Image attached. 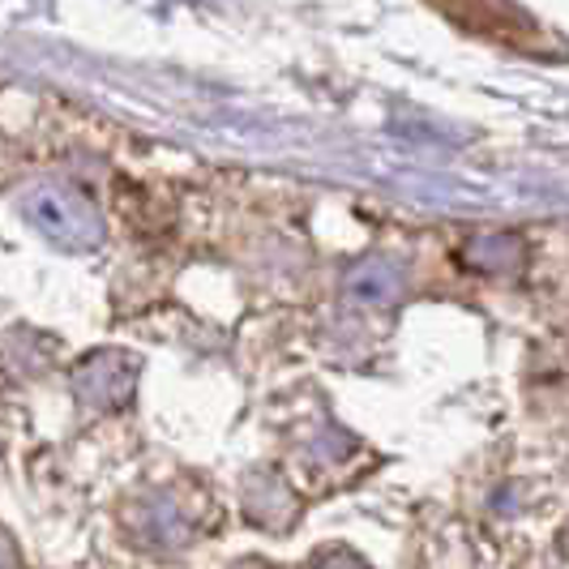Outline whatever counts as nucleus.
<instances>
[{
  "label": "nucleus",
  "mask_w": 569,
  "mask_h": 569,
  "mask_svg": "<svg viewBox=\"0 0 569 569\" xmlns=\"http://www.w3.org/2000/svg\"><path fill=\"white\" fill-rule=\"evenodd\" d=\"M351 291H356V296H365L369 305H386V300H395L399 279H395L386 266H360V270H356V279H351Z\"/></svg>",
  "instance_id": "nucleus-1"
}]
</instances>
